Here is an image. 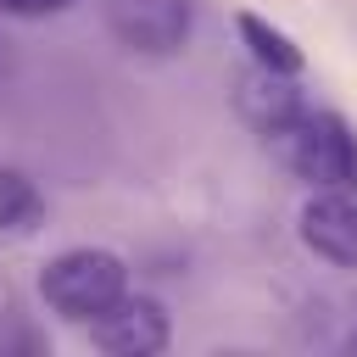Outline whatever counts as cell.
<instances>
[{"instance_id": "6da1fadb", "label": "cell", "mask_w": 357, "mask_h": 357, "mask_svg": "<svg viewBox=\"0 0 357 357\" xmlns=\"http://www.w3.org/2000/svg\"><path fill=\"white\" fill-rule=\"evenodd\" d=\"M262 145L284 173L307 178L312 190H357V134L335 112H312L307 106L284 128L262 134Z\"/></svg>"}, {"instance_id": "7a4b0ae2", "label": "cell", "mask_w": 357, "mask_h": 357, "mask_svg": "<svg viewBox=\"0 0 357 357\" xmlns=\"http://www.w3.org/2000/svg\"><path fill=\"white\" fill-rule=\"evenodd\" d=\"M123 290H128V262L117 251H106V245L56 251L39 268V301L67 324H95Z\"/></svg>"}, {"instance_id": "3957f363", "label": "cell", "mask_w": 357, "mask_h": 357, "mask_svg": "<svg viewBox=\"0 0 357 357\" xmlns=\"http://www.w3.org/2000/svg\"><path fill=\"white\" fill-rule=\"evenodd\" d=\"M100 17L134 56H178L190 45V0H100Z\"/></svg>"}, {"instance_id": "277c9868", "label": "cell", "mask_w": 357, "mask_h": 357, "mask_svg": "<svg viewBox=\"0 0 357 357\" xmlns=\"http://www.w3.org/2000/svg\"><path fill=\"white\" fill-rule=\"evenodd\" d=\"M89 340L112 357H151L173 340V324H167V307L156 296H134L123 290L95 324H89Z\"/></svg>"}, {"instance_id": "5b68a950", "label": "cell", "mask_w": 357, "mask_h": 357, "mask_svg": "<svg viewBox=\"0 0 357 357\" xmlns=\"http://www.w3.org/2000/svg\"><path fill=\"white\" fill-rule=\"evenodd\" d=\"M301 245L335 268H357V201L351 190H318L301 201Z\"/></svg>"}, {"instance_id": "8992f818", "label": "cell", "mask_w": 357, "mask_h": 357, "mask_svg": "<svg viewBox=\"0 0 357 357\" xmlns=\"http://www.w3.org/2000/svg\"><path fill=\"white\" fill-rule=\"evenodd\" d=\"M234 112H240L257 134H273V128H284L290 117H301V112H307V100H301V89H296V78H290V73L251 67V73H240V78H234Z\"/></svg>"}, {"instance_id": "52a82bcc", "label": "cell", "mask_w": 357, "mask_h": 357, "mask_svg": "<svg viewBox=\"0 0 357 357\" xmlns=\"http://www.w3.org/2000/svg\"><path fill=\"white\" fill-rule=\"evenodd\" d=\"M234 28H240V39L251 45V61H257V67H273V73L301 78L307 56H301V45H296L284 28H273V22H268V17H257V11H240V17H234Z\"/></svg>"}, {"instance_id": "ba28073f", "label": "cell", "mask_w": 357, "mask_h": 357, "mask_svg": "<svg viewBox=\"0 0 357 357\" xmlns=\"http://www.w3.org/2000/svg\"><path fill=\"white\" fill-rule=\"evenodd\" d=\"M45 223V195L22 167L0 162V234H33Z\"/></svg>"}, {"instance_id": "9c48e42d", "label": "cell", "mask_w": 357, "mask_h": 357, "mask_svg": "<svg viewBox=\"0 0 357 357\" xmlns=\"http://www.w3.org/2000/svg\"><path fill=\"white\" fill-rule=\"evenodd\" d=\"M0 351H45V335H39L17 307H6V312H0Z\"/></svg>"}, {"instance_id": "30bf717a", "label": "cell", "mask_w": 357, "mask_h": 357, "mask_svg": "<svg viewBox=\"0 0 357 357\" xmlns=\"http://www.w3.org/2000/svg\"><path fill=\"white\" fill-rule=\"evenodd\" d=\"M73 0H0V17H56Z\"/></svg>"}, {"instance_id": "8fae6325", "label": "cell", "mask_w": 357, "mask_h": 357, "mask_svg": "<svg viewBox=\"0 0 357 357\" xmlns=\"http://www.w3.org/2000/svg\"><path fill=\"white\" fill-rule=\"evenodd\" d=\"M340 307H346V312H340V335H335L329 346H340V351H351V357H357V296H346Z\"/></svg>"}]
</instances>
